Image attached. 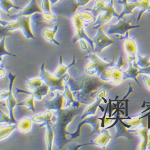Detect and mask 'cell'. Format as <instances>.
Instances as JSON below:
<instances>
[{"instance_id":"1","label":"cell","mask_w":150,"mask_h":150,"mask_svg":"<svg viewBox=\"0 0 150 150\" xmlns=\"http://www.w3.org/2000/svg\"><path fill=\"white\" fill-rule=\"evenodd\" d=\"M62 78L69 86L74 98L83 104L90 103L102 88L109 86L106 84L107 82L102 81L99 77L86 73L74 77L67 72Z\"/></svg>"},{"instance_id":"2","label":"cell","mask_w":150,"mask_h":150,"mask_svg":"<svg viewBox=\"0 0 150 150\" xmlns=\"http://www.w3.org/2000/svg\"><path fill=\"white\" fill-rule=\"evenodd\" d=\"M54 122L52 125L55 133L54 144L58 149H61L69 142L67 135V128L79 114L78 109L64 108L54 112Z\"/></svg>"},{"instance_id":"3","label":"cell","mask_w":150,"mask_h":150,"mask_svg":"<svg viewBox=\"0 0 150 150\" xmlns=\"http://www.w3.org/2000/svg\"><path fill=\"white\" fill-rule=\"evenodd\" d=\"M93 14L98 12H103L100 14L93 24V28L96 29L98 26L109 22L113 17L118 18L120 14L117 13L114 7V0H110L106 4L103 0H96L94 6L92 8H87Z\"/></svg>"},{"instance_id":"4","label":"cell","mask_w":150,"mask_h":150,"mask_svg":"<svg viewBox=\"0 0 150 150\" xmlns=\"http://www.w3.org/2000/svg\"><path fill=\"white\" fill-rule=\"evenodd\" d=\"M85 58L89 59V62L85 66V72L91 76L100 77L106 70L116 65L114 61L102 58L95 52H90Z\"/></svg>"},{"instance_id":"5","label":"cell","mask_w":150,"mask_h":150,"mask_svg":"<svg viewBox=\"0 0 150 150\" xmlns=\"http://www.w3.org/2000/svg\"><path fill=\"white\" fill-rule=\"evenodd\" d=\"M118 2L124 7L122 11L117 18L118 20L122 19L124 16L132 14L133 10L136 8H139L141 9L138 16H137L136 21L137 23L139 22L143 14L148 11V9L150 6L149 0H138V1L135 0V1H133L132 2H129L128 0H118Z\"/></svg>"},{"instance_id":"6","label":"cell","mask_w":150,"mask_h":150,"mask_svg":"<svg viewBox=\"0 0 150 150\" xmlns=\"http://www.w3.org/2000/svg\"><path fill=\"white\" fill-rule=\"evenodd\" d=\"M70 19L72 26L74 30V35L72 39V42L74 43L78 41L85 40L90 45L91 47L94 51L93 41L86 33V31L85 30L86 23L82 21L81 18L80 17L78 11L70 17Z\"/></svg>"},{"instance_id":"7","label":"cell","mask_w":150,"mask_h":150,"mask_svg":"<svg viewBox=\"0 0 150 150\" xmlns=\"http://www.w3.org/2000/svg\"><path fill=\"white\" fill-rule=\"evenodd\" d=\"M124 65L122 57L121 56L115 66L106 70L100 76L102 81L117 86L123 82V70L121 67Z\"/></svg>"},{"instance_id":"8","label":"cell","mask_w":150,"mask_h":150,"mask_svg":"<svg viewBox=\"0 0 150 150\" xmlns=\"http://www.w3.org/2000/svg\"><path fill=\"white\" fill-rule=\"evenodd\" d=\"M5 27L8 31L21 30L27 39H36V37L32 31L30 16H23L19 17L13 22H8Z\"/></svg>"},{"instance_id":"9","label":"cell","mask_w":150,"mask_h":150,"mask_svg":"<svg viewBox=\"0 0 150 150\" xmlns=\"http://www.w3.org/2000/svg\"><path fill=\"white\" fill-rule=\"evenodd\" d=\"M118 39L122 41V48L128 62H132L136 65V59L138 53V46L136 40L129 35V31L124 35L120 36Z\"/></svg>"},{"instance_id":"10","label":"cell","mask_w":150,"mask_h":150,"mask_svg":"<svg viewBox=\"0 0 150 150\" xmlns=\"http://www.w3.org/2000/svg\"><path fill=\"white\" fill-rule=\"evenodd\" d=\"M39 77L43 81V82L47 85L49 90L51 92L54 91H64L65 82L63 78H58L54 75L50 74L45 69V63L41 65Z\"/></svg>"},{"instance_id":"11","label":"cell","mask_w":150,"mask_h":150,"mask_svg":"<svg viewBox=\"0 0 150 150\" xmlns=\"http://www.w3.org/2000/svg\"><path fill=\"white\" fill-rule=\"evenodd\" d=\"M96 29L97 30V33L92 39L94 43V52L100 54L104 49L113 44L114 41L104 32L102 26H98Z\"/></svg>"},{"instance_id":"12","label":"cell","mask_w":150,"mask_h":150,"mask_svg":"<svg viewBox=\"0 0 150 150\" xmlns=\"http://www.w3.org/2000/svg\"><path fill=\"white\" fill-rule=\"evenodd\" d=\"M140 27L141 25H133L130 21L122 19V18L118 20V23L109 26L107 31V34H117L123 36L129 30L139 28Z\"/></svg>"},{"instance_id":"13","label":"cell","mask_w":150,"mask_h":150,"mask_svg":"<svg viewBox=\"0 0 150 150\" xmlns=\"http://www.w3.org/2000/svg\"><path fill=\"white\" fill-rule=\"evenodd\" d=\"M16 76H17L16 74H13L11 73H9L8 74V78L9 79V88H8L9 96L8 98L6 99V105L8 110V115L13 124L17 123L14 116L13 110H14V108L16 106L18 102L16 101V98L13 96V91H12L14 82L15 81Z\"/></svg>"},{"instance_id":"14","label":"cell","mask_w":150,"mask_h":150,"mask_svg":"<svg viewBox=\"0 0 150 150\" xmlns=\"http://www.w3.org/2000/svg\"><path fill=\"white\" fill-rule=\"evenodd\" d=\"M110 88V86H105L103 87V88H102L97 92L95 98V102L90 104L87 108H86V109L83 111L82 115L81 116V120H83L87 117L94 115L96 114V112L97 110L98 106L102 102V101L103 100V98H105V97L107 95L108 88Z\"/></svg>"},{"instance_id":"15","label":"cell","mask_w":150,"mask_h":150,"mask_svg":"<svg viewBox=\"0 0 150 150\" xmlns=\"http://www.w3.org/2000/svg\"><path fill=\"white\" fill-rule=\"evenodd\" d=\"M150 110V106H148V108L142 112L141 113L137 114L136 115H132V116H128L126 118H120L122 120H124V122L129 125L130 126L129 130H134L136 128H138L140 127L143 126H147L148 125V120H146V117H144V115L142 114L144 112H146V111Z\"/></svg>"},{"instance_id":"16","label":"cell","mask_w":150,"mask_h":150,"mask_svg":"<svg viewBox=\"0 0 150 150\" xmlns=\"http://www.w3.org/2000/svg\"><path fill=\"white\" fill-rule=\"evenodd\" d=\"M43 13L42 8L37 4L36 0H31L30 3L24 8H22L18 13L15 15H7V17L9 19L15 20L19 17L28 16H30L35 13Z\"/></svg>"},{"instance_id":"17","label":"cell","mask_w":150,"mask_h":150,"mask_svg":"<svg viewBox=\"0 0 150 150\" xmlns=\"http://www.w3.org/2000/svg\"><path fill=\"white\" fill-rule=\"evenodd\" d=\"M99 134H100L99 136L97 137L95 140L91 141L90 142L87 143V144L78 145L74 149H77L79 147L85 146V145H96V146L100 147L103 149H105L108 144L109 143L110 141L111 140L112 136L110 134L108 129L106 128L102 129L101 132Z\"/></svg>"},{"instance_id":"18","label":"cell","mask_w":150,"mask_h":150,"mask_svg":"<svg viewBox=\"0 0 150 150\" xmlns=\"http://www.w3.org/2000/svg\"><path fill=\"white\" fill-rule=\"evenodd\" d=\"M64 98L62 94L57 91L56 96L51 100H45V108L47 110H51L52 112H57L64 108Z\"/></svg>"},{"instance_id":"19","label":"cell","mask_w":150,"mask_h":150,"mask_svg":"<svg viewBox=\"0 0 150 150\" xmlns=\"http://www.w3.org/2000/svg\"><path fill=\"white\" fill-rule=\"evenodd\" d=\"M129 130L132 133H134L136 136H139L141 139V142L138 146V149L145 150L148 149L149 145V129H148L147 126L140 127L136 128L134 130Z\"/></svg>"},{"instance_id":"20","label":"cell","mask_w":150,"mask_h":150,"mask_svg":"<svg viewBox=\"0 0 150 150\" xmlns=\"http://www.w3.org/2000/svg\"><path fill=\"white\" fill-rule=\"evenodd\" d=\"M62 95H63L64 98V108L79 109L80 108L81 103L74 98L72 91L66 83L64 85V91L62 92Z\"/></svg>"},{"instance_id":"21","label":"cell","mask_w":150,"mask_h":150,"mask_svg":"<svg viewBox=\"0 0 150 150\" xmlns=\"http://www.w3.org/2000/svg\"><path fill=\"white\" fill-rule=\"evenodd\" d=\"M33 122L35 123H41L40 126H44L46 122H50L54 124L55 115L54 112L51 110H46L43 114H39L35 115L31 118Z\"/></svg>"},{"instance_id":"22","label":"cell","mask_w":150,"mask_h":150,"mask_svg":"<svg viewBox=\"0 0 150 150\" xmlns=\"http://www.w3.org/2000/svg\"><path fill=\"white\" fill-rule=\"evenodd\" d=\"M81 122L83 125L88 124L92 126L93 131L90 135H92L94 133H100L102 130V128L100 127V121L99 120V117L97 115L87 117L83 119Z\"/></svg>"},{"instance_id":"23","label":"cell","mask_w":150,"mask_h":150,"mask_svg":"<svg viewBox=\"0 0 150 150\" xmlns=\"http://www.w3.org/2000/svg\"><path fill=\"white\" fill-rule=\"evenodd\" d=\"M133 62H129V67L126 70H123V81L127 79H133L137 84L140 85L137 76L139 74V68H137Z\"/></svg>"},{"instance_id":"24","label":"cell","mask_w":150,"mask_h":150,"mask_svg":"<svg viewBox=\"0 0 150 150\" xmlns=\"http://www.w3.org/2000/svg\"><path fill=\"white\" fill-rule=\"evenodd\" d=\"M75 55H73V61L71 63H70L69 65H64L63 63V61H62V57L61 56H59V65L57 69L55 70V71L54 73V76H55L57 78H61L63 77L64 75L67 73L69 69L73 66L75 64Z\"/></svg>"},{"instance_id":"25","label":"cell","mask_w":150,"mask_h":150,"mask_svg":"<svg viewBox=\"0 0 150 150\" xmlns=\"http://www.w3.org/2000/svg\"><path fill=\"white\" fill-rule=\"evenodd\" d=\"M52 122H46L45 126L46 127L45 133V142L47 149L51 150L53 148V144L54 142L55 133L53 129Z\"/></svg>"},{"instance_id":"26","label":"cell","mask_w":150,"mask_h":150,"mask_svg":"<svg viewBox=\"0 0 150 150\" xmlns=\"http://www.w3.org/2000/svg\"><path fill=\"white\" fill-rule=\"evenodd\" d=\"M115 126L117 130V133L115 134L116 139L119 138V137H124V138H126L130 141L133 139L132 133H131L127 128L125 127L120 120L118 121Z\"/></svg>"},{"instance_id":"27","label":"cell","mask_w":150,"mask_h":150,"mask_svg":"<svg viewBox=\"0 0 150 150\" xmlns=\"http://www.w3.org/2000/svg\"><path fill=\"white\" fill-rule=\"evenodd\" d=\"M58 25H56L52 30H50L48 28H44L42 31V35L49 42L54 43L57 46H59L60 43L55 39V34L58 30Z\"/></svg>"},{"instance_id":"28","label":"cell","mask_w":150,"mask_h":150,"mask_svg":"<svg viewBox=\"0 0 150 150\" xmlns=\"http://www.w3.org/2000/svg\"><path fill=\"white\" fill-rule=\"evenodd\" d=\"M33 126V121L31 118H23L16 123V129L21 133H28L31 131Z\"/></svg>"},{"instance_id":"29","label":"cell","mask_w":150,"mask_h":150,"mask_svg":"<svg viewBox=\"0 0 150 150\" xmlns=\"http://www.w3.org/2000/svg\"><path fill=\"white\" fill-rule=\"evenodd\" d=\"M25 79V86L26 88L30 91H35L45 83L43 81L39 78H34L31 79Z\"/></svg>"},{"instance_id":"30","label":"cell","mask_w":150,"mask_h":150,"mask_svg":"<svg viewBox=\"0 0 150 150\" xmlns=\"http://www.w3.org/2000/svg\"><path fill=\"white\" fill-rule=\"evenodd\" d=\"M16 129V123L8 124V126L0 127V141L7 138Z\"/></svg>"},{"instance_id":"31","label":"cell","mask_w":150,"mask_h":150,"mask_svg":"<svg viewBox=\"0 0 150 150\" xmlns=\"http://www.w3.org/2000/svg\"><path fill=\"white\" fill-rule=\"evenodd\" d=\"M49 88L45 83L40 87V88H38L35 91H31V95L34 97V98L39 101H41L43 98L44 97H45L48 92H49Z\"/></svg>"},{"instance_id":"32","label":"cell","mask_w":150,"mask_h":150,"mask_svg":"<svg viewBox=\"0 0 150 150\" xmlns=\"http://www.w3.org/2000/svg\"><path fill=\"white\" fill-rule=\"evenodd\" d=\"M0 8L6 12L7 13L10 15V10L11 8H15L16 10H21L22 8L14 4L11 0H1L0 1Z\"/></svg>"},{"instance_id":"33","label":"cell","mask_w":150,"mask_h":150,"mask_svg":"<svg viewBox=\"0 0 150 150\" xmlns=\"http://www.w3.org/2000/svg\"><path fill=\"white\" fill-rule=\"evenodd\" d=\"M38 18L39 20H42L47 23H52L57 21V16L54 13H38Z\"/></svg>"},{"instance_id":"34","label":"cell","mask_w":150,"mask_h":150,"mask_svg":"<svg viewBox=\"0 0 150 150\" xmlns=\"http://www.w3.org/2000/svg\"><path fill=\"white\" fill-rule=\"evenodd\" d=\"M34 97L33 96H31L30 97L24 100L21 103L17 104L16 106H25L27 109L33 112H35V107L34 105Z\"/></svg>"},{"instance_id":"35","label":"cell","mask_w":150,"mask_h":150,"mask_svg":"<svg viewBox=\"0 0 150 150\" xmlns=\"http://www.w3.org/2000/svg\"><path fill=\"white\" fill-rule=\"evenodd\" d=\"M148 56H142L139 53L137 54V62L136 65L139 68H145L150 66V62Z\"/></svg>"},{"instance_id":"36","label":"cell","mask_w":150,"mask_h":150,"mask_svg":"<svg viewBox=\"0 0 150 150\" xmlns=\"http://www.w3.org/2000/svg\"><path fill=\"white\" fill-rule=\"evenodd\" d=\"M6 37H3L1 39H0V57L5 55H9L11 57H16V55L11 54L7 51L6 48Z\"/></svg>"},{"instance_id":"37","label":"cell","mask_w":150,"mask_h":150,"mask_svg":"<svg viewBox=\"0 0 150 150\" xmlns=\"http://www.w3.org/2000/svg\"><path fill=\"white\" fill-rule=\"evenodd\" d=\"M41 8L43 13H51L52 12V6L49 0H42Z\"/></svg>"},{"instance_id":"38","label":"cell","mask_w":150,"mask_h":150,"mask_svg":"<svg viewBox=\"0 0 150 150\" xmlns=\"http://www.w3.org/2000/svg\"><path fill=\"white\" fill-rule=\"evenodd\" d=\"M0 120L1 121V123H7L8 124H11L12 121L9 117V115H7L6 114H5L3 111H2L0 109Z\"/></svg>"},{"instance_id":"39","label":"cell","mask_w":150,"mask_h":150,"mask_svg":"<svg viewBox=\"0 0 150 150\" xmlns=\"http://www.w3.org/2000/svg\"><path fill=\"white\" fill-rule=\"evenodd\" d=\"M142 81L145 88L150 91V75L144 74L142 76Z\"/></svg>"},{"instance_id":"40","label":"cell","mask_w":150,"mask_h":150,"mask_svg":"<svg viewBox=\"0 0 150 150\" xmlns=\"http://www.w3.org/2000/svg\"><path fill=\"white\" fill-rule=\"evenodd\" d=\"M12 34L8 31L6 27L0 25V39H1L3 37H7L8 35H11Z\"/></svg>"},{"instance_id":"41","label":"cell","mask_w":150,"mask_h":150,"mask_svg":"<svg viewBox=\"0 0 150 150\" xmlns=\"http://www.w3.org/2000/svg\"><path fill=\"white\" fill-rule=\"evenodd\" d=\"M108 108H109V103H108L107 106L105 110L104 111V115L103 116L102 118L99 117V120L100 121H101V124H100V127L101 128L103 129L105 127V120H106V114H107V112L108 110Z\"/></svg>"},{"instance_id":"42","label":"cell","mask_w":150,"mask_h":150,"mask_svg":"<svg viewBox=\"0 0 150 150\" xmlns=\"http://www.w3.org/2000/svg\"><path fill=\"white\" fill-rule=\"evenodd\" d=\"M133 88H132V86H131V85H130V83H129V90H128V92H127V94L123 98H122V100H116L115 101H118V102H124V100H126L127 97H128V96L131 94V93H133Z\"/></svg>"},{"instance_id":"43","label":"cell","mask_w":150,"mask_h":150,"mask_svg":"<svg viewBox=\"0 0 150 150\" xmlns=\"http://www.w3.org/2000/svg\"><path fill=\"white\" fill-rule=\"evenodd\" d=\"M9 96V91H0V100H6Z\"/></svg>"},{"instance_id":"44","label":"cell","mask_w":150,"mask_h":150,"mask_svg":"<svg viewBox=\"0 0 150 150\" xmlns=\"http://www.w3.org/2000/svg\"><path fill=\"white\" fill-rule=\"evenodd\" d=\"M91 0H76V3L78 7H83L88 4Z\"/></svg>"},{"instance_id":"45","label":"cell","mask_w":150,"mask_h":150,"mask_svg":"<svg viewBox=\"0 0 150 150\" xmlns=\"http://www.w3.org/2000/svg\"><path fill=\"white\" fill-rule=\"evenodd\" d=\"M139 74L150 75V66L145 68H139Z\"/></svg>"},{"instance_id":"46","label":"cell","mask_w":150,"mask_h":150,"mask_svg":"<svg viewBox=\"0 0 150 150\" xmlns=\"http://www.w3.org/2000/svg\"><path fill=\"white\" fill-rule=\"evenodd\" d=\"M6 70L3 64L0 62V78H3L6 75Z\"/></svg>"},{"instance_id":"47","label":"cell","mask_w":150,"mask_h":150,"mask_svg":"<svg viewBox=\"0 0 150 150\" xmlns=\"http://www.w3.org/2000/svg\"><path fill=\"white\" fill-rule=\"evenodd\" d=\"M125 102V105H126V107H125V109H126V111H125V116L126 117L129 116L128 114V103H129V100L127 98H126V100H124Z\"/></svg>"},{"instance_id":"48","label":"cell","mask_w":150,"mask_h":150,"mask_svg":"<svg viewBox=\"0 0 150 150\" xmlns=\"http://www.w3.org/2000/svg\"><path fill=\"white\" fill-rule=\"evenodd\" d=\"M112 100H111L110 99H109V108H108V109H109V118H111V117H112V110L113 109V108H112Z\"/></svg>"},{"instance_id":"49","label":"cell","mask_w":150,"mask_h":150,"mask_svg":"<svg viewBox=\"0 0 150 150\" xmlns=\"http://www.w3.org/2000/svg\"><path fill=\"white\" fill-rule=\"evenodd\" d=\"M8 22L7 21H2L1 19V18H0V25H1L4 26V27H6L7 25Z\"/></svg>"},{"instance_id":"50","label":"cell","mask_w":150,"mask_h":150,"mask_svg":"<svg viewBox=\"0 0 150 150\" xmlns=\"http://www.w3.org/2000/svg\"><path fill=\"white\" fill-rule=\"evenodd\" d=\"M49 1H50V3H51V6H52L55 5V4H57L59 1V0H49Z\"/></svg>"},{"instance_id":"51","label":"cell","mask_w":150,"mask_h":150,"mask_svg":"<svg viewBox=\"0 0 150 150\" xmlns=\"http://www.w3.org/2000/svg\"><path fill=\"white\" fill-rule=\"evenodd\" d=\"M6 106H7L6 103H4V102H2V100H0V108H4Z\"/></svg>"},{"instance_id":"52","label":"cell","mask_w":150,"mask_h":150,"mask_svg":"<svg viewBox=\"0 0 150 150\" xmlns=\"http://www.w3.org/2000/svg\"><path fill=\"white\" fill-rule=\"evenodd\" d=\"M149 145L148 147V150H150V129H149Z\"/></svg>"},{"instance_id":"53","label":"cell","mask_w":150,"mask_h":150,"mask_svg":"<svg viewBox=\"0 0 150 150\" xmlns=\"http://www.w3.org/2000/svg\"><path fill=\"white\" fill-rule=\"evenodd\" d=\"M145 105H146V103H145V101H144V102H143V104H142V105L141 108H145Z\"/></svg>"},{"instance_id":"54","label":"cell","mask_w":150,"mask_h":150,"mask_svg":"<svg viewBox=\"0 0 150 150\" xmlns=\"http://www.w3.org/2000/svg\"><path fill=\"white\" fill-rule=\"evenodd\" d=\"M98 107H99V108H100V109H102V112H104V111H105V110H104V109H103V107H102V106H100V105H99V106H98Z\"/></svg>"},{"instance_id":"55","label":"cell","mask_w":150,"mask_h":150,"mask_svg":"<svg viewBox=\"0 0 150 150\" xmlns=\"http://www.w3.org/2000/svg\"><path fill=\"white\" fill-rule=\"evenodd\" d=\"M2 61H3V58L1 57H0V62H1Z\"/></svg>"},{"instance_id":"56","label":"cell","mask_w":150,"mask_h":150,"mask_svg":"<svg viewBox=\"0 0 150 150\" xmlns=\"http://www.w3.org/2000/svg\"><path fill=\"white\" fill-rule=\"evenodd\" d=\"M148 11H150V6L149 7V8H148Z\"/></svg>"},{"instance_id":"57","label":"cell","mask_w":150,"mask_h":150,"mask_svg":"<svg viewBox=\"0 0 150 150\" xmlns=\"http://www.w3.org/2000/svg\"><path fill=\"white\" fill-rule=\"evenodd\" d=\"M0 123H1V120H0Z\"/></svg>"},{"instance_id":"58","label":"cell","mask_w":150,"mask_h":150,"mask_svg":"<svg viewBox=\"0 0 150 150\" xmlns=\"http://www.w3.org/2000/svg\"><path fill=\"white\" fill-rule=\"evenodd\" d=\"M103 1H106V0H103Z\"/></svg>"},{"instance_id":"59","label":"cell","mask_w":150,"mask_h":150,"mask_svg":"<svg viewBox=\"0 0 150 150\" xmlns=\"http://www.w3.org/2000/svg\"><path fill=\"white\" fill-rule=\"evenodd\" d=\"M149 62H150V59H149Z\"/></svg>"},{"instance_id":"60","label":"cell","mask_w":150,"mask_h":150,"mask_svg":"<svg viewBox=\"0 0 150 150\" xmlns=\"http://www.w3.org/2000/svg\"><path fill=\"white\" fill-rule=\"evenodd\" d=\"M0 1H1V0H0Z\"/></svg>"}]
</instances>
